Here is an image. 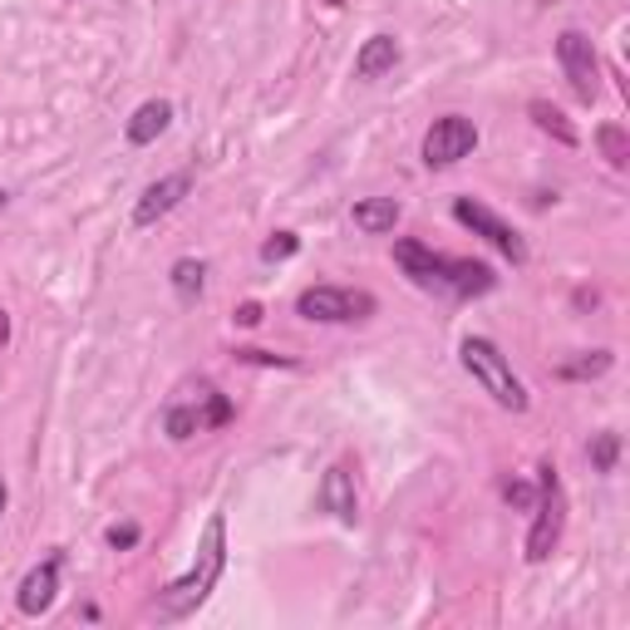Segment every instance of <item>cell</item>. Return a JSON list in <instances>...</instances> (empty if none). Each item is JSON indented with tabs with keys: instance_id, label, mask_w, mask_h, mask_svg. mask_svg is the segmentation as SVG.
I'll use <instances>...</instances> for the list:
<instances>
[{
	"instance_id": "29",
	"label": "cell",
	"mask_w": 630,
	"mask_h": 630,
	"mask_svg": "<svg viewBox=\"0 0 630 630\" xmlns=\"http://www.w3.org/2000/svg\"><path fill=\"white\" fill-rule=\"evenodd\" d=\"M326 6H340V0H326Z\"/></svg>"
},
{
	"instance_id": "15",
	"label": "cell",
	"mask_w": 630,
	"mask_h": 630,
	"mask_svg": "<svg viewBox=\"0 0 630 630\" xmlns=\"http://www.w3.org/2000/svg\"><path fill=\"white\" fill-rule=\"evenodd\" d=\"M350 217H355V227L364 231V237H384V231L400 227L404 207L394 203V197H364V203L350 207Z\"/></svg>"
},
{
	"instance_id": "20",
	"label": "cell",
	"mask_w": 630,
	"mask_h": 630,
	"mask_svg": "<svg viewBox=\"0 0 630 630\" xmlns=\"http://www.w3.org/2000/svg\"><path fill=\"white\" fill-rule=\"evenodd\" d=\"M611 364H616L611 350H591V355H581V360H567L557 374H561V380H601Z\"/></svg>"
},
{
	"instance_id": "11",
	"label": "cell",
	"mask_w": 630,
	"mask_h": 630,
	"mask_svg": "<svg viewBox=\"0 0 630 630\" xmlns=\"http://www.w3.org/2000/svg\"><path fill=\"white\" fill-rule=\"evenodd\" d=\"M316 503H320V513H330V517H340L345 527H355V523H360L355 473H350L345 463H330L326 478H320V488H316Z\"/></svg>"
},
{
	"instance_id": "12",
	"label": "cell",
	"mask_w": 630,
	"mask_h": 630,
	"mask_svg": "<svg viewBox=\"0 0 630 630\" xmlns=\"http://www.w3.org/2000/svg\"><path fill=\"white\" fill-rule=\"evenodd\" d=\"M60 567H64V557L54 551V557H45L25 581H20V591H16L20 616H45L50 611L54 596H60Z\"/></svg>"
},
{
	"instance_id": "18",
	"label": "cell",
	"mask_w": 630,
	"mask_h": 630,
	"mask_svg": "<svg viewBox=\"0 0 630 630\" xmlns=\"http://www.w3.org/2000/svg\"><path fill=\"white\" fill-rule=\"evenodd\" d=\"M586 458H591L596 473H616V463H621V434H616V428H601V434H591V444H586Z\"/></svg>"
},
{
	"instance_id": "16",
	"label": "cell",
	"mask_w": 630,
	"mask_h": 630,
	"mask_svg": "<svg viewBox=\"0 0 630 630\" xmlns=\"http://www.w3.org/2000/svg\"><path fill=\"white\" fill-rule=\"evenodd\" d=\"M527 114H533V124L541 128V134L557 138L561 148H577V128L567 124V114H561L557 104H547V99H533V104H527Z\"/></svg>"
},
{
	"instance_id": "19",
	"label": "cell",
	"mask_w": 630,
	"mask_h": 630,
	"mask_svg": "<svg viewBox=\"0 0 630 630\" xmlns=\"http://www.w3.org/2000/svg\"><path fill=\"white\" fill-rule=\"evenodd\" d=\"M596 143H601V158L611 163L616 173L630 168V138H626L621 124H601V128H596Z\"/></svg>"
},
{
	"instance_id": "8",
	"label": "cell",
	"mask_w": 630,
	"mask_h": 630,
	"mask_svg": "<svg viewBox=\"0 0 630 630\" xmlns=\"http://www.w3.org/2000/svg\"><path fill=\"white\" fill-rule=\"evenodd\" d=\"M473 148H478V124L463 118V114H444V118L428 124L424 148H419V153H424L428 168H453V163H463Z\"/></svg>"
},
{
	"instance_id": "2",
	"label": "cell",
	"mask_w": 630,
	"mask_h": 630,
	"mask_svg": "<svg viewBox=\"0 0 630 630\" xmlns=\"http://www.w3.org/2000/svg\"><path fill=\"white\" fill-rule=\"evenodd\" d=\"M223 567H227V517L213 513L207 517V527H203V541H197L193 567H187L178 581L163 586L158 601H153V616H158V621H183V616H193L197 606L217 591Z\"/></svg>"
},
{
	"instance_id": "9",
	"label": "cell",
	"mask_w": 630,
	"mask_h": 630,
	"mask_svg": "<svg viewBox=\"0 0 630 630\" xmlns=\"http://www.w3.org/2000/svg\"><path fill=\"white\" fill-rule=\"evenodd\" d=\"M557 64L571 80V90H577L581 104H591V99L601 94V60H596L591 35H581V30H561L557 35Z\"/></svg>"
},
{
	"instance_id": "23",
	"label": "cell",
	"mask_w": 630,
	"mask_h": 630,
	"mask_svg": "<svg viewBox=\"0 0 630 630\" xmlns=\"http://www.w3.org/2000/svg\"><path fill=\"white\" fill-rule=\"evenodd\" d=\"M138 523H114V527H109V547H114V551H128V547H138Z\"/></svg>"
},
{
	"instance_id": "26",
	"label": "cell",
	"mask_w": 630,
	"mask_h": 630,
	"mask_svg": "<svg viewBox=\"0 0 630 630\" xmlns=\"http://www.w3.org/2000/svg\"><path fill=\"white\" fill-rule=\"evenodd\" d=\"M10 345V311H0V350Z\"/></svg>"
},
{
	"instance_id": "21",
	"label": "cell",
	"mask_w": 630,
	"mask_h": 630,
	"mask_svg": "<svg viewBox=\"0 0 630 630\" xmlns=\"http://www.w3.org/2000/svg\"><path fill=\"white\" fill-rule=\"evenodd\" d=\"M296 251H301V237H296V231H271V237L261 241V261H267V267H276V261H291Z\"/></svg>"
},
{
	"instance_id": "1",
	"label": "cell",
	"mask_w": 630,
	"mask_h": 630,
	"mask_svg": "<svg viewBox=\"0 0 630 630\" xmlns=\"http://www.w3.org/2000/svg\"><path fill=\"white\" fill-rule=\"evenodd\" d=\"M394 261L419 291L428 296H453V301H473V296H488L497 286V271L488 261H473V257H444V251L424 247V241L404 237L394 241Z\"/></svg>"
},
{
	"instance_id": "10",
	"label": "cell",
	"mask_w": 630,
	"mask_h": 630,
	"mask_svg": "<svg viewBox=\"0 0 630 630\" xmlns=\"http://www.w3.org/2000/svg\"><path fill=\"white\" fill-rule=\"evenodd\" d=\"M187 193H193V173H168V178L148 183V187L138 193V203H134V227H153V223H163V217H168Z\"/></svg>"
},
{
	"instance_id": "25",
	"label": "cell",
	"mask_w": 630,
	"mask_h": 630,
	"mask_svg": "<svg viewBox=\"0 0 630 630\" xmlns=\"http://www.w3.org/2000/svg\"><path fill=\"white\" fill-rule=\"evenodd\" d=\"M261 316H267V311H261V306L257 301H247V306H237V326H261Z\"/></svg>"
},
{
	"instance_id": "3",
	"label": "cell",
	"mask_w": 630,
	"mask_h": 630,
	"mask_svg": "<svg viewBox=\"0 0 630 630\" xmlns=\"http://www.w3.org/2000/svg\"><path fill=\"white\" fill-rule=\"evenodd\" d=\"M458 360H463V370L478 380V390L493 394L497 409H507V414H527V409H533V394H527V384L513 374V360H507L488 335H468V340H463Z\"/></svg>"
},
{
	"instance_id": "7",
	"label": "cell",
	"mask_w": 630,
	"mask_h": 630,
	"mask_svg": "<svg viewBox=\"0 0 630 630\" xmlns=\"http://www.w3.org/2000/svg\"><path fill=\"white\" fill-rule=\"evenodd\" d=\"M453 217H458V227H468L473 237H483L488 247L503 251L513 267H527V241L517 237V227L513 223H503V217L493 213V207H483V203H473V197H453Z\"/></svg>"
},
{
	"instance_id": "4",
	"label": "cell",
	"mask_w": 630,
	"mask_h": 630,
	"mask_svg": "<svg viewBox=\"0 0 630 630\" xmlns=\"http://www.w3.org/2000/svg\"><path fill=\"white\" fill-rule=\"evenodd\" d=\"M223 424H231V400L213 380L183 384L178 400H168V409H163V434L173 444H187V438L207 434V428H223Z\"/></svg>"
},
{
	"instance_id": "5",
	"label": "cell",
	"mask_w": 630,
	"mask_h": 630,
	"mask_svg": "<svg viewBox=\"0 0 630 630\" xmlns=\"http://www.w3.org/2000/svg\"><path fill=\"white\" fill-rule=\"evenodd\" d=\"M533 533H527V561L541 567V561L557 551L561 533H567V488H561V473L551 463L537 468V503H533Z\"/></svg>"
},
{
	"instance_id": "6",
	"label": "cell",
	"mask_w": 630,
	"mask_h": 630,
	"mask_svg": "<svg viewBox=\"0 0 630 630\" xmlns=\"http://www.w3.org/2000/svg\"><path fill=\"white\" fill-rule=\"evenodd\" d=\"M380 311L370 291H350V286H311L296 296V316L320 320V326H345V320H370Z\"/></svg>"
},
{
	"instance_id": "27",
	"label": "cell",
	"mask_w": 630,
	"mask_h": 630,
	"mask_svg": "<svg viewBox=\"0 0 630 630\" xmlns=\"http://www.w3.org/2000/svg\"><path fill=\"white\" fill-rule=\"evenodd\" d=\"M6 503H10V488H6V478H0V517H6Z\"/></svg>"
},
{
	"instance_id": "22",
	"label": "cell",
	"mask_w": 630,
	"mask_h": 630,
	"mask_svg": "<svg viewBox=\"0 0 630 630\" xmlns=\"http://www.w3.org/2000/svg\"><path fill=\"white\" fill-rule=\"evenodd\" d=\"M237 364H261V370H296L291 355H271V350H237Z\"/></svg>"
},
{
	"instance_id": "13",
	"label": "cell",
	"mask_w": 630,
	"mask_h": 630,
	"mask_svg": "<svg viewBox=\"0 0 630 630\" xmlns=\"http://www.w3.org/2000/svg\"><path fill=\"white\" fill-rule=\"evenodd\" d=\"M168 124H173V104H168V99H143L134 114H128L124 138L134 143V148H148V143H158L163 134H168Z\"/></svg>"
},
{
	"instance_id": "24",
	"label": "cell",
	"mask_w": 630,
	"mask_h": 630,
	"mask_svg": "<svg viewBox=\"0 0 630 630\" xmlns=\"http://www.w3.org/2000/svg\"><path fill=\"white\" fill-rule=\"evenodd\" d=\"M503 497H507V503H513V507H527V513H533V503H537V488H533V483H507V488H503Z\"/></svg>"
},
{
	"instance_id": "17",
	"label": "cell",
	"mask_w": 630,
	"mask_h": 630,
	"mask_svg": "<svg viewBox=\"0 0 630 630\" xmlns=\"http://www.w3.org/2000/svg\"><path fill=\"white\" fill-rule=\"evenodd\" d=\"M207 286V261L203 257H178L173 261V291L183 296V301H197Z\"/></svg>"
},
{
	"instance_id": "14",
	"label": "cell",
	"mask_w": 630,
	"mask_h": 630,
	"mask_svg": "<svg viewBox=\"0 0 630 630\" xmlns=\"http://www.w3.org/2000/svg\"><path fill=\"white\" fill-rule=\"evenodd\" d=\"M400 60H404L400 40L394 35H370L355 54V80H380V74H390Z\"/></svg>"
},
{
	"instance_id": "28",
	"label": "cell",
	"mask_w": 630,
	"mask_h": 630,
	"mask_svg": "<svg viewBox=\"0 0 630 630\" xmlns=\"http://www.w3.org/2000/svg\"><path fill=\"white\" fill-rule=\"evenodd\" d=\"M6 207H10V193H6V187H0V213H6Z\"/></svg>"
}]
</instances>
